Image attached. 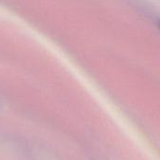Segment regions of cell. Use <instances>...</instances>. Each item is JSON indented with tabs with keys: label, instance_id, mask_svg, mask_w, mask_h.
I'll return each instance as SVG.
<instances>
[{
	"label": "cell",
	"instance_id": "cell-1",
	"mask_svg": "<svg viewBox=\"0 0 160 160\" xmlns=\"http://www.w3.org/2000/svg\"><path fill=\"white\" fill-rule=\"evenodd\" d=\"M158 28H159V30H160V20L158 22Z\"/></svg>",
	"mask_w": 160,
	"mask_h": 160
}]
</instances>
